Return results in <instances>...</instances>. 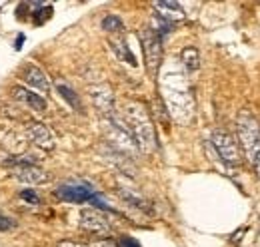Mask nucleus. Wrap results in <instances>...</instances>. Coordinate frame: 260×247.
Listing matches in <instances>:
<instances>
[{
    "instance_id": "nucleus-11",
    "label": "nucleus",
    "mask_w": 260,
    "mask_h": 247,
    "mask_svg": "<svg viewBox=\"0 0 260 247\" xmlns=\"http://www.w3.org/2000/svg\"><path fill=\"white\" fill-rule=\"evenodd\" d=\"M14 178L22 184H46L50 178L44 170H40L38 166H20V168H14Z\"/></svg>"
},
{
    "instance_id": "nucleus-18",
    "label": "nucleus",
    "mask_w": 260,
    "mask_h": 247,
    "mask_svg": "<svg viewBox=\"0 0 260 247\" xmlns=\"http://www.w3.org/2000/svg\"><path fill=\"white\" fill-rule=\"evenodd\" d=\"M172 26H174V24H172L170 20L162 18L160 14H154V16H152V26H150V28H152V30L160 36V40H162L164 36H168V34H170Z\"/></svg>"
},
{
    "instance_id": "nucleus-16",
    "label": "nucleus",
    "mask_w": 260,
    "mask_h": 247,
    "mask_svg": "<svg viewBox=\"0 0 260 247\" xmlns=\"http://www.w3.org/2000/svg\"><path fill=\"white\" fill-rule=\"evenodd\" d=\"M56 90H58V94L70 104V108H74L76 112H82V102H80V98L74 94V90H72L70 86H66V84H60V82H58V84H56Z\"/></svg>"
},
{
    "instance_id": "nucleus-14",
    "label": "nucleus",
    "mask_w": 260,
    "mask_h": 247,
    "mask_svg": "<svg viewBox=\"0 0 260 247\" xmlns=\"http://www.w3.org/2000/svg\"><path fill=\"white\" fill-rule=\"evenodd\" d=\"M152 6H154V10H158L156 14H160L166 20H170L172 24L176 20H182L184 18V10H182V6L178 2H170V0L168 2H154Z\"/></svg>"
},
{
    "instance_id": "nucleus-23",
    "label": "nucleus",
    "mask_w": 260,
    "mask_h": 247,
    "mask_svg": "<svg viewBox=\"0 0 260 247\" xmlns=\"http://www.w3.org/2000/svg\"><path fill=\"white\" fill-rule=\"evenodd\" d=\"M54 247H90V245H86V243H78V241H70V239H62V241H58Z\"/></svg>"
},
{
    "instance_id": "nucleus-3",
    "label": "nucleus",
    "mask_w": 260,
    "mask_h": 247,
    "mask_svg": "<svg viewBox=\"0 0 260 247\" xmlns=\"http://www.w3.org/2000/svg\"><path fill=\"white\" fill-rule=\"evenodd\" d=\"M108 146H112L114 150H118L120 154L124 155H132L136 154V152H140L138 150V146H136V140H134V136H132V132L128 130V126L124 124V120H120V118H116L114 114L112 116H108Z\"/></svg>"
},
{
    "instance_id": "nucleus-9",
    "label": "nucleus",
    "mask_w": 260,
    "mask_h": 247,
    "mask_svg": "<svg viewBox=\"0 0 260 247\" xmlns=\"http://www.w3.org/2000/svg\"><path fill=\"white\" fill-rule=\"evenodd\" d=\"M20 76H22V80H24L28 86H32L34 90H38V92H42V94L50 92V80H48V76H46L36 64H26V66L22 68Z\"/></svg>"
},
{
    "instance_id": "nucleus-12",
    "label": "nucleus",
    "mask_w": 260,
    "mask_h": 247,
    "mask_svg": "<svg viewBox=\"0 0 260 247\" xmlns=\"http://www.w3.org/2000/svg\"><path fill=\"white\" fill-rule=\"evenodd\" d=\"M12 96H14L16 100H20L22 104H26L34 112H46V100H44L40 94L30 92V90H26V88H22V86H14V88H12Z\"/></svg>"
},
{
    "instance_id": "nucleus-1",
    "label": "nucleus",
    "mask_w": 260,
    "mask_h": 247,
    "mask_svg": "<svg viewBox=\"0 0 260 247\" xmlns=\"http://www.w3.org/2000/svg\"><path fill=\"white\" fill-rule=\"evenodd\" d=\"M124 124L128 126L132 132L136 146L142 154H150L156 148V136H154V128L150 122V116L146 112V108L142 104L130 102L124 108Z\"/></svg>"
},
{
    "instance_id": "nucleus-8",
    "label": "nucleus",
    "mask_w": 260,
    "mask_h": 247,
    "mask_svg": "<svg viewBox=\"0 0 260 247\" xmlns=\"http://www.w3.org/2000/svg\"><path fill=\"white\" fill-rule=\"evenodd\" d=\"M88 94H90V100H92L94 108L100 114H104V116H112L114 114V96H112V90L106 84L90 86Z\"/></svg>"
},
{
    "instance_id": "nucleus-10",
    "label": "nucleus",
    "mask_w": 260,
    "mask_h": 247,
    "mask_svg": "<svg viewBox=\"0 0 260 247\" xmlns=\"http://www.w3.org/2000/svg\"><path fill=\"white\" fill-rule=\"evenodd\" d=\"M26 134H28V138L32 140L38 148H42V150H46V152L54 150V136H52V132H50L44 124L32 122L26 128Z\"/></svg>"
},
{
    "instance_id": "nucleus-22",
    "label": "nucleus",
    "mask_w": 260,
    "mask_h": 247,
    "mask_svg": "<svg viewBox=\"0 0 260 247\" xmlns=\"http://www.w3.org/2000/svg\"><path fill=\"white\" fill-rule=\"evenodd\" d=\"M116 247H142V245H140L134 237H130V235H122V237H118Z\"/></svg>"
},
{
    "instance_id": "nucleus-24",
    "label": "nucleus",
    "mask_w": 260,
    "mask_h": 247,
    "mask_svg": "<svg viewBox=\"0 0 260 247\" xmlns=\"http://www.w3.org/2000/svg\"><path fill=\"white\" fill-rule=\"evenodd\" d=\"M22 42H24V36H18V40H16V48H20Z\"/></svg>"
},
{
    "instance_id": "nucleus-5",
    "label": "nucleus",
    "mask_w": 260,
    "mask_h": 247,
    "mask_svg": "<svg viewBox=\"0 0 260 247\" xmlns=\"http://www.w3.org/2000/svg\"><path fill=\"white\" fill-rule=\"evenodd\" d=\"M212 148L216 150L218 157L228 163V166H240L242 161V154L238 148V142L228 134L226 130H214L212 134Z\"/></svg>"
},
{
    "instance_id": "nucleus-13",
    "label": "nucleus",
    "mask_w": 260,
    "mask_h": 247,
    "mask_svg": "<svg viewBox=\"0 0 260 247\" xmlns=\"http://www.w3.org/2000/svg\"><path fill=\"white\" fill-rule=\"evenodd\" d=\"M118 195L126 201V203H130L132 208H136V210H140V212H144V214H152V205H150V201L148 199H144L140 193H136L134 189H128V187H118Z\"/></svg>"
},
{
    "instance_id": "nucleus-21",
    "label": "nucleus",
    "mask_w": 260,
    "mask_h": 247,
    "mask_svg": "<svg viewBox=\"0 0 260 247\" xmlns=\"http://www.w3.org/2000/svg\"><path fill=\"white\" fill-rule=\"evenodd\" d=\"M14 227H16V219L0 214V231H10V229H14Z\"/></svg>"
},
{
    "instance_id": "nucleus-15",
    "label": "nucleus",
    "mask_w": 260,
    "mask_h": 247,
    "mask_svg": "<svg viewBox=\"0 0 260 247\" xmlns=\"http://www.w3.org/2000/svg\"><path fill=\"white\" fill-rule=\"evenodd\" d=\"M180 60L184 64V68L190 70V72L200 68V54H198V50H196L194 46H186V48L180 52Z\"/></svg>"
},
{
    "instance_id": "nucleus-7",
    "label": "nucleus",
    "mask_w": 260,
    "mask_h": 247,
    "mask_svg": "<svg viewBox=\"0 0 260 247\" xmlns=\"http://www.w3.org/2000/svg\"><path fill=\"white\" fill-rule=\"evenodd\" d=\"M54 193L58 199L70 201V203H84V201H90L94 197V191L88 185L82 184H62Z\"/></svg>"
},
{
    "instance_id": "nucleus-17",
    "label": "nucleus",
    "mask_w": 260,
    "mask_h": 247,
    "mask_svg": "<svg viewBox=\"0 0 260 247\" xmlns=\"http://www.w3.org/2000/svg\"><path fill=\"white\" fill-rule=\"evenodd\" d=\"M110 46H112V50L118 54L120 60L128 62L130 66H136V58H134V54L130 52V48L126 46L124 40H110Z\"/></svg>"
},
{
    "instance_id": "nucleus-2",
    "label": "nucleus",
    "mask_w": 260,
    "mask_h": 247,
    "mask_svg": "<svg viewBox=\"0 0 260 247\" xmlns=\"http://www.w3.org/2000/svg\"><path fill=\"white\" fill-rule=\"evenodd\" d=\"M236 130H238V142L242 146V152L250 166L254 168L256 176L260 178V124L250 112H240L236 118Z\"/></svg>"
},
{
    "instance_id": "nucleus-6",
    "label": "nucleus",
    "mask_w": 260,
    "mask_h": 247,
    "mask_svg": "<svg viewBox=\"0 0 260 247\" xmlns=\"http://www.w3.org/2000/svg\"><path fill=\"white\" fill-rule=\"evenodd\" d=\"M80 227L86 233L96 235V237H106L112 231L110 221L106 219V216H102L96 210H82L80 212Z\"/></svg>"
},
{
    "instance_id": "nucleus-4",
    "label": "nucleus",
    "mask_w": 260,
    "mask_h": 247,
    "mask_svg": "<svg viewBox=\"0 0 260 247\" xmlns=\"http://www.w3.org/2000/svg\"><path fill=\"white\" fill-rule=\"evenodd\" d=\"M140 42H142V50H144L146 68H148L150 76H156L160 70V64H162V40L148 26V28L140 30Z\"/></svg>"
},
{
    "instance_id": "nucleus-20",
    "label": "nucleus",
    "mask_w": 260,
    "mask_h": 247,
    "mask_svg": "<svg viewBox=\"0 0 260 247\" xmlns=\"http://www.w3.org/2000/svg\"><path fill=\"white\" fill-rule=\"evenodd\" d=\"M20 197H22L24 201L32 203V205H36V203H40V197H38V193H36L34 189H22V191H20Z\"/></svg>"
},
{
    "instance_id": "nucleus-19",
    "label": "nucleus",
    "mask_w": 260,
    "mask_h": 247,
    "mask_svg": "<svg viewBox=\"0 0 260 247\" xmlns=\"http://www.w3.org/2000/svg\"><path fill=\"white\" fill-rule=\"evenodd\" d=\"M122 28H124V24H122L120 16H116V14H108V16H104V18H102V30L120 32Z\"/></svg>"
}]
</instances>
